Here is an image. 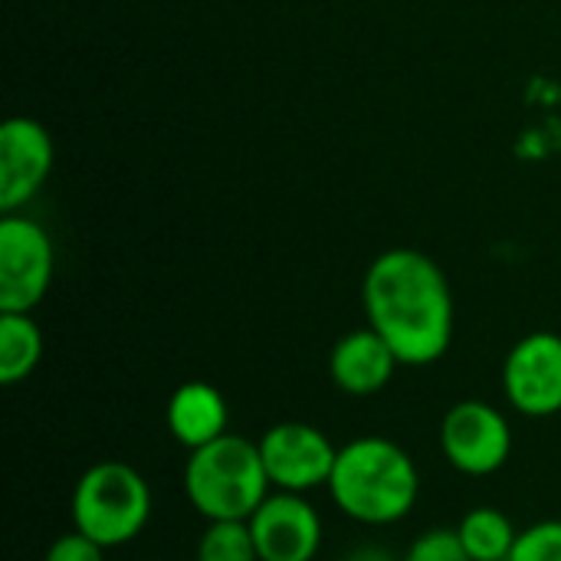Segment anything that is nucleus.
<instances>
[{
	"mask_svg": "<svg viewBox=\"0 0 561 561\" xmlns=\"http://www.w3.org/2000/svg\"><path fill=\"white\" fill-rule=\"evenodd\" d=\"M362 306L368 325L394 348L401 365H434L454 342L447 273L421 250L394 247L375 256L362 283Z\"/></svg>",
	"mask_w": 561,
	"mask_h": 561,
	"instance_id": "1",
	"label": "nucleus"
},
{
	"mask_svg": "<svg viewBox=\"0 0 561 561\" xmlns=\"http://www.w3.org/2000/svg\"><path fill=\"white\" fill-rule=\"evenodd\" d=\"M329 496L362 526H394L421 500V470L411 454L388 437H355L339 447Z\"/></svg>",
	"mask_w": 561,
	"mask_h": 561,
	"instance_id": "2",
	"label": "nucleus"
},
{
	"mask_svg": "<svg viewBox=\"0 0 561 561\" xmlns=\"http://www.w3.org/2000/svg\"><path fill=\"white\" fill-rule=\"evenodd\" d=\"M273 493L260 444L240 434H224L214 444L191 450L184 463V496L207 523L250 519Z\"/></svg>",
	"mask_w": 561,
	"mask_h": 561,
	"instance_id": "3",
	"label": "nucleus"
},
{
	"mask_svg": "<svg viewBox=\"0 0 561 561\" xmlns=\"http://www.w3.org/2000/svg\"><path fill=\"white\" fill-rule=\"evenodd\" d=\"M72 529L95 539L102 549L135 542L151 519V486L125 460L92 463L72 490Z\"/></svg>",
	"mask_w": 561,
	"mask_h": 561,
	"instance_id": "4",
	"label": "nucleus"
},
{
	"mask_svg": "<svg viewBox=\"0 0 561 561\" xmlns=\"http://www.w3.org/2000/svg\"><path fill=\"white\" fill-rule=\"evenodd\" d=\"M256 444L273 490L309 496L312 490L329 486L339 447L325 431L306 421H283L273 424Z\"/></svg>",
	"mask_w": 561,
	"mask_h": 561,
	"instance_id": "5",
	"label": "nucleus"
},
{
	"mask_svg": "<svg viewBox=\"0 0 561 561\" xmlns=\"http://www.w3.org/2000/svg\"><path fill=\"white\" fill-rule=\"evenodd\" d=\"M440 450L463 477H493L513 454V427L490 401H460L440 421Z\"/></svg>",
	"mask_w": 561,
	"mask_h": 561,
	"instance_id": "6",
	"label": "nucleus"
},
{
	"mask_svg": "<svg viewBox=\"0 0 561 561\" xmlns=\"http://www.w3.org/2000/svg\"><path fill=\"white\" fill-rule=\"evenodd\" d=\"M53 283V240L20 214L0 220V312H33Z\"/></svg>",
	"mask_w": 561,
	"mask_h": 561,
	"instance_id": "7",
	"label": "nucleus"
},
{
	"mask_svg": "<svg viewBox=\"0 0 561 561\" xmlns=\"http://www.w3.org/2000/svg\"><path fill=\"white\" fill-rule=\"evenodd\" d=\"M503 391L526 417L561 414V335L529 332L519 339L503 362Z\"/></svg>",
	"mask_w": 561,
	"mask_h": 561,
	"instance_id": "8",
	"label": "nucleus"
},
{
	"mask_svg": "<svg viewBox=\"0 0 561 561\" xmlns=\"http://www.w3.org/2000/svg\"><path fill=\"white\" fill-rule=\"evenodd\" d=\"M247 523L260 561H312L322 549V516L299 493L273 490Z\"/></svg>",
	"mask_w": 561,
	"mask_h": 561,
	"instance_id": "9",
	"label": "nucleus"
},
{
	"mask_svg": "<svg viewBox=\"0 0 561 561\" xmlns=\"http://www.w3.org/2000/svg\"><path fill=\"white\" fill-rule=\"evenodd\" d=\"M56 161L53 135L26 115L0 125V210L16 214L46 184Z\"/></svg>",
	"mask_w": 561,
	"mask_h": 561,
	"instance_id": "10",
	"label": "nucleus"
},
{
	"mask_svg": "<svg viewBox=\"0 0 561 561\" xmlns=\"http://www.w3.org/2000/svg\"><path fill=\"white\" fill-rule=\"evenodd\" d=\"M398 368H401V362H398L394 348L371 325L342 335L329 355L332 385L352 398H371V394L385 391Z\"/></svg>",
	"mask_w": 561,
	"mask_h": 561,
	"instance_id": "11",
	"label": "nucleus"
},
{
	"mask_svg": "<svg viewBox=\"0 0 561 561\" xmlns=\"http://www.w3.org/2000/svg\"><path fill=\"white\" fill-rule=\"evenodd\" d=\"M164 424H168V434L174 437V444H181L187 450H201V447L214 444L217 437L230 434L227 431L230 411H227L224 394L210 381H184L168 398Z\"/></svg>",
	"mask_w": 561,
	"mask_h": 561,
	"instance_id": "12",
	"label": "nucleus"
},
{
	"mask_svg": "<svg viewBox=\"0 0 561 561\" xmlns=\"http://www.w3.org/2000/svg\"><path fill=\"white\" fill-rule=\"evenodd\" d=\"M43 358V332L30 312H0V385L26 381Z\"/></svg>",
	"mask_w": 561,
	"mask_h": 561,
	"instance_id": "13",
	"label": "nucleus"
},
{
	"mask_svg": "<svg viewBox=\"0 0 561 561\" xmlns=\"http://www.w3.org/2000/svg\"><path fill=\"white\" fill-rule=\"evenodd\" d=\"M457 536L473 561H510L519 533L506 513H500L493 506H477L460 519Z\"/></svg>",
	"mask_w": 561,
	"mask_h": 561,
	"instance_id": "14",
	"label": "nucleus"
},
{
	"mask_svg": "<svg viewBox=\"0 0 561 561\" xmlns=\"http://www.w3.org/2000/svg\"><path fill=\"white\" fill-rule=\"evenodd\" d=\"M194 561H260L247 519H217L197 539Z\"/></svg>",
	"mask_w": 561,
	"mask_h": 561,
	"instance_id": "15",
	"label": "nucleus"
},
{
	"mask_svg": "<svg viewBox=\"0 0 561 561\" xmlns=\"http://www.w3.org/2000/svg\"><path fill=\"white\" fill-rule=\"evenodd\" d=\"M510 561H561V519H546L523 529Z\"/></svg>",
	"mask_w": 561,
	"mask_h": 561,
	"instance_id": "16",
	"label": "nucleus"
},
{
	"mask_svg": "<svg viewBox=\"0 0 561 561\" xmlns=\"http://www.w3.org/2000/svg\"><path fill=\"white\" fill-rule=\"evenodd\" d=\"M401 561H473L467 556L457 529H427L417 536Z\"/></svg>",
	"mask_w": 561,
	"mask_h": 561,
	"instance_id": "17",
	"label": "nucleus"
},
{
	"mask_svg": "<svg viewBox=\"0 0 561 561\" xmlns=\"http://www.w3.org/2000/svg\"><path fill=\"white\" fill-rule=\"evenodd\" d=\"M105 552H108V549H102L95 539H89V536H82L79 529H72V533L59 536V539L46 549L43 561H105Z\"/></svg>",
	"mask_w": 561,
	"mask_h": 561,
	"instance_id": "18",
	"label": "nucleus"
},
{
	"mask_svg": "<svg viewBox=\"0 0 561 561\" xmlns=\"http://www.w3.org/2000/svg\"><path fill=\"white\" fill-rule=\"evenodd\" d=\"M345 561H401V559H394L388 549H381V546H362V549H355L352 556Z\"/></svg>",
	"mask_w": 561,
	"mask_h": 561,
	"instance_id": "19",
	"label": "nucleus"
}]
</instances>
